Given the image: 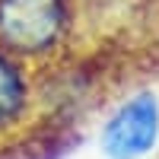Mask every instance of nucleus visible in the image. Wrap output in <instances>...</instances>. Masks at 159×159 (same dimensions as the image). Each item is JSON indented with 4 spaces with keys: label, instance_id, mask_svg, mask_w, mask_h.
I'll return each instance as SVG.
<instances>
[{
    "label": "nucleus",
    "instance_id": "nucleus-1",
    "mask_svg": "<svg viewBox=\"0 0 159 159\" xmlns=\"http://www.w3.org/2000/svg\"><path fill=\"white\" fill-rule=\"evenodd\" d=\"M73 25V0H0V48L38 64L64 48Z\"/></svg>",
    "mask_w": 159,
    "mask_h": 159
},
{
    "label": "nucleus",
    "instance_id": "nucleus-2",
    "mask_svg": "<svg viewBox=\"0 0 159 159\" xmlns=\"http://www.w3.org/2000/svg\"><path fill=\"white\" fill-rule=\"evenodd\" d=\"M159 140V99L143 89L118 105L102 127V150L111 159H137L150 153Z\"/></svg>",
    "mask_w": 159,
    "mask_h": 159
},
{
    "label": "nucleus",
    "instance_id": "nucleus-3",
    "mask_svg": "<svg viewBox=\"0 0 159 159\" xmlns=\"http://www.w3.org/2000/svg\"><path fill=\"white\" fill-rule=\"evenodd\" d=\"M35 105L32 64L0 48V137H10L29 121Z\"/></svg>",
    "mask_w": 159,
    "mask_h": 159
}]
</instances>
